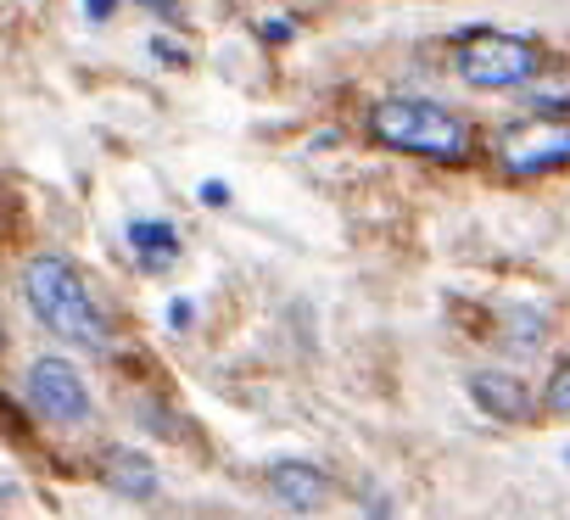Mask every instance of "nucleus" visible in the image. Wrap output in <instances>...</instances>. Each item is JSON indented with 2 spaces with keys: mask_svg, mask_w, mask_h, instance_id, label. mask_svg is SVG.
<instances>
[{
  "mask_svg": "<svg viewBox=\"0 0 570 520\" xmlns=\"http://www.w3.org/2000/svg\"><path fill=\"white\" fill-rule=\"evenodd\" d=\"M23 297L35 308V320L46 331H57L62 342H85V347H101L107 342V320H101V303L96 292L85 286V275L68 264V257H29L23 269Z\"/></svg>",
  "mask_w": 570,
  "mask_h": 520,
  "instance_id": "f257e3e1",
  "label": "nucleus"
},
{
  "mask_svg": "<svg viewBox=\"0 0 570 520\" xmlns=\"http://www.w3.org/2000/svg\"><path fill=\"white\" fill-rule=\"evenodd\" d=\"M370 135L392 151H409V157H431V163H464L470 151V129L459 112L436 107V101H420V96H392L370 112Z\"/></svg>",
  "mask_w": 570,
  "mask_h": 520,
  "instance_id": "f03ea898",
  "label": "nucleus"
},
{
  "mask_svg": "<svg viewBox=\"0 0 570 520\" xmlns=\"http://www.w3.org/2000/svg\"><path fill=\"white\" fill-rule=\"evenodd\" d=\"M453 62H459V79L475 85V90H514V85H525L537 73V46L520 40V35L470 29L453 46Z\"/></svg>",
  "mask_w": 570,
  "mask_h": 520,
  "instance_id": "7ed1b4c3",
  "label": "nucleus"
},
{
  "mask_svg": "<svg viewBox=\"0 0 570 520\" xmlns=\"http://www.w3.org/2000/svg\"><path fill=\"white\" fill-rule=\"evenodd\" d=\"M498 163L509 174H553L570 163V118H553V112H537V118H520L498 135Z\"/></svg>",
  "mask_w": 570,
  "mask_h": 520,
  "instance_id": "20e7f679",
  "label": "nucleus"
},
{
  "mask_svg": "<svg viewBox=\"0 0 570 520\" xmlns=\"http://www.w3.org/2000/svg\"><path fill=\"white\" fill-rule=\"evenodd\" d=\"M23 392H29L35 414L51 420V425H85L90 420V392H85L79 370L62 364V359H35Z\"/></svg>",
  "mask_w": 570,
  "mask_h": 520,
  "instance_id": "39448f33",
  "label": "nucleus"
},
{
  "mask_svg": "<svg viewBox=\"0 0 570 520\" xmlns=\"http://www.w3.org/2000/svg\"><path fill=\"white\" fill-rule=\"evenodd\" d=\"M268 487H274V498H279V503H292L297 514H308V509H320V503L331 498L325 470L297 464V459H279V464H268Z\"/></svg>",
  "mask_w": 570,
  "mask_h": 520,
  "instance_id": "423d86ee",
  "label": "nucleus"
},
{
  "mask_svg": "<svg viewBox=\"0 0 570 520\" xmlns=\"http://www.w3.org/2000/svg\"><path fill=\"white\" fill-rule=\"evenodd\" d=\"M129 246H135L140 264L163 269V264H174V257H179V229L163 224V218H135L129 224Z\"/></svg>",
  "mask_w": 570,
  "mask_h": 520,
  "instance_id": "0eeeda50",
  "label": "nucleus"
},
{
  "mask_svg": "<svg viewBox=\"0 0 570 520\" xmlns=\"http://www.w3.org/2000/svg\"><path fill=\"white\" fill-rule=\"evenodd\" d=\"M475 398H481V409H492V414H503V420L531 414L525 386H520V381H509V375H475Z\"/></svg>",
  "mask_w": 570,
  "mask_h": 520,
  "instance_id": "6e6552de",
  "label": "nucleus"
},
{
  "mask_svg": "<svg viewBox=\"0 0 570 520\" xmlns=\"http://www.w3.org/2000/svg\"><path fill=\"white\" fill-rule=\"evenodd\" d=\"M107 481L118 487V492H135V498H151V487H157V470L140 459V453H129V448H118L112 459H107Z\"/></svg>",
  "mask_w": 570,
  "mask_h": 520,
  "instance_id": "1a4fd4ad",
  "label": "nucleus"
},
{
  "mask_svg": "<svg viewBox=\"0 0 570 520\" xmlns=\"http://www.w3.org/2000/svg\"><path fill=\"white\" fill-rule=\"evenodd\" d=\"M542 409H548V414H570V364L553 370V381H548V392H542Z\"/></svg>",
  "mask_w": 570,
  "mask_h": 520,
  "instance_id": "9d476101",
  "label": "nucleus"
},
{
  "mask_svg": "<svg viewBox=\"0 0 570 520\" xmlns=\"http://www.w3.org/2000/svg\"><path fill=\"white\" fill-rule=\"evenodd\" d=\"M112 7H118V0H85V18H90V23H107Z\"/></svg>",
  "mask_w": 570,
  "mask_h": 520,
  "instance_id": "9b49d317",
  "label": "nucleus"
},
{
  "mask_svg": "<svg viewBox=\"0 0 570 520\" xmlns=\"http://www.w3.org/2000/svg\"><path fill=\"white\" fill-rule=\"evenodd\" d=\"M202 202H207V207H224V202H229V185L207 179V185H202Z\"/></svg>",
  "mask_w": 570,
  "mask_h": 520,
  "instance_id": "f8f14e48",
  "label": "nucleus"
},
{
  "mask_svg": "<svg viewBox=\"0 0 570 520\" xmlns=\"http://www.w3.org/2000/svg\"><path fill=\"white\" fill-rule=\"evenodd\" d=\"M168 325H190V303H174L168 308Z\"/></svg>",
  "mask_w": 570,
  "mask_h": 520,
  "instance_id": "ddd939ff",
  "label": "nucleus"
},
{
  "mask_svg": "<svg viewBox=\"0 0 570 520\" xmlns=\"http://www.w3.org/2000/svg\"><path fill=\"white\" fill-rule=\"evenodd\" d=\"M375 520H386V509H375Z\"/></svg>",
  "mask_w": 570,
  "mask_h": 520,
  "instance_id": "4468645a",
  "label": "nucleus"
}]
</instances>
